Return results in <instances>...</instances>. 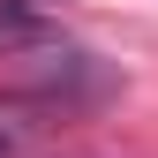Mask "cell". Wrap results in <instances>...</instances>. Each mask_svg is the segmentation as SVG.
Returning <instances> with one entry per match:
<instances>
[{
	"label": "cell",
	"instance_id": "6da1fadb",
	"mask_svg": "<svg viewBox=\"0 0 158 158\" xmlns=\"http://www.w3.org/2000/svg\"><path fill=\"white\" fill-rule=\"evenodd\" d=\"M30 45H53L45 15H30L23 0H0V60H15V53H30Z\"/></svg>",
	"mask_w": 158,
	"mask_h": 158
},
{
	"label": "cell",
	"instance_id": "7a4b0ae2",
	"mask_svg": "<svg viewBox=\"0 0 158 158\" xmlns=\"http://www.w3.org/2000/svg\"><path fill=\"white\" fill-rule=\"evenodd\" d=\"M0 158H15V128H0Z\"/></svg>",
	"mask_w": 158,
	"mask_h": 158
}]
</instances>
